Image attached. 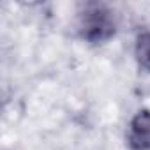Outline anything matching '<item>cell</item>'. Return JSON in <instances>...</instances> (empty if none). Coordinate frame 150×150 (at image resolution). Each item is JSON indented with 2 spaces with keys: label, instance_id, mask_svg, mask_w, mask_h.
Here are the masks:
<instances>
[{
  "label": "cell",
  "instance_id": "1",
  "mask_svg": "<svg viewBox=\"0 0 150 150\" xmlns=\"http://www.w3.org/2000/svg\"><path fill=\"white\" fill-rule=\"evenodd\" d=\"M78 30L81 39L92 44L106 42L115 35L117 30V20L110 7L103 4H88L85 6V11L80 14Z\"/></svg>",
  "mask_w": 150,
  "mask_h": 150
},
{
  "label": "cell",
  "instance_id": "2",
  "mask_svg": "<svg viewBox=\"0 0 150 150\" xmlns=\"http://www.w3.org/2000/svg\"><path fill=\"white\" fill-rule=\"evenodd\" d=\"M127 145L131 150H150V110H139L129 120Z\"/></svg>",
  "mask_w": 150,
  "mask_h": 150
},
{
  "label": "cell",
  "instance_id": "3",
  "mask_svg": "<svg viewBox=\"0 0 150 150\" xmlns=\"http://www.w3.org/2000/svg\"><path fill=\"white\" fill-rule=\"evenodd\" d=\"M134 58L141 69L150 72V30L141 32L134 42Z\"/></svg>",
  "mask_w": 150,
  "mask_h": 150
}]
</instances>
